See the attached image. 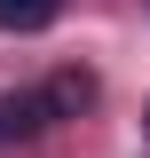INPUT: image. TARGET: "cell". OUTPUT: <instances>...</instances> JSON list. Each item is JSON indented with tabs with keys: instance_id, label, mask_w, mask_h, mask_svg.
Listing matches in <instances>:
<instances>
[{
	"instance_id": "2",
	"label": "cell",
	"mask_w": 150,
	"mask_h": 158,
	"mask_svg": "<svg viewBox=\"0 0 150 158\" xmlns=\"http://www.w3.org/2000/svg\"><path fill=\"white\" fill-rule=\"evenodd\" d=\"M40 95H48V111H56V118H79V111L95 103V71H79V63H71V71H56Z\"/></svg>"
},
{
	"instance_id": "1",
	"label": "cell",
	"mask_w": 150,
	"mask_h": 158,
	"mask_svg": "<svg viewBox=\"0 0 150 158\" xmlns=\"http://www.w3.org/2000/svg\"><path fill=\"white\" fill-rule=\"evenodd\" d=\"M56 127V111H48V95H0V142H32Z\"/></svg>"
},
{
	"instance_id": "4",
	"label": "cell",
	"mask_w": 150,
	"mask_h": 158,
	"mask_svg": "<svg viewBox=\"0 0 150 158\" xmlns=\"http://www.w3.org/2000/svg\"><path fill=\"white\" fill-rule=\"evenodd\" d=\"M142 135H150V103H142Z\"/></svg>"
},
{
	"instance_id": "3",
	"label": "cell",
	"mask_w": 150,
	"mask_h": 158,
	"mask_svg": "<svg viewBox=\"0 0 150 158\" xmlns=\"http://www.w3.org/2000/svg\"><path fill=\"white\" fill-rule=\"evenodd\" d=\"M63 16V0H0V32H48Z\"/></svg>"
}]
</instances>
